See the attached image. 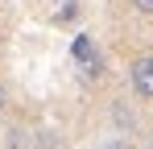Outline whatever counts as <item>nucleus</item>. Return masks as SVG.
<instances>
[{
    "mask_svg": "<svg viewBox=\"0 0 153 149\" xmlns=\"http://www.w3.org/2000/svg\"><path fill=\"white\" fill-rule=\"evenodd\" d=\"M128 83H132V91H137L141 99H153V54L132 58V66H128Z\"/></svg>",
    "mask_w": 153,
    "mask_h": 149,
    "instance_id": "obj_1",
    "label": "nucleus"
},
{
    "mask_svg": "<svg viewBox=\"0 0 153 149\" xmlns=\"http://www.w3.org/2000/svg\"><path fill=\"white\" fill-rule=\"evenodd\" d=\"M29 133L25 128H13V133H8V149H29V141H25Z\"/></svg>",
    "mask_w": 153,
    "mask_h": 149,
    "instance_id": "obj_2",
    "label": "nucleus"
},
{
    "mask_svg": "<svg viewBox=\"0 0 153 149\" xmlns=\"http://www.w3.org/2000/svg\"><path fill=\"white\" fill-rule=\"evenodd\" d=\"M116 120L124 124V128H137V112H128L124 104H120V108H116Z\"/></svg>",
    "mask_w": 153,
    "mask_h": 149,
    "instance_id": "obj_3",
    "label": "nucleus"
},
{
    "mask_svg": "<svg viewBox=\"0 0 153 149\" xmlns=\"http://www.w3.org/2000/svg\"><path fill=\"white\" fill-rule=\"evenodd\" d=\"M132 8H137V13H145V17H153V0H132Z\"/></svg>",
    "mask_w": 153,
    "mask_h": 149,
    "instance_id": "obj_4",
    "label": "nucleus"
},
{
    "mask_svg": "<svg viewBox=\"0 0 153 149\" xmlns=\"http://www.w3.org/2000/svg\"><path fill=\"white\" fill-rule=\"evenodd\" d=\"M103 149H132V145H128L124 137H112V141H108V145H103Z\"/></svg>",
    "mask_w": 153,
    "mask_h": 149,
    "instance_id": "obj_5",
    "label": "nucleus"
},
{
    "mask_svg": "<svg viewBox=\"0 0 153 149\" xmlns=\"http://www.w3.org/2000/svg\"><path fill=\"white\" fill-rule=\"evenodd\" d=\"M8 108V91H4V83H0V112Z\"/></svg>",
    "mask_w": 153,
    "mask_h": 149,
    "instance_id": "obj_6",
    "label": "nucleus"
}]
</instances>
